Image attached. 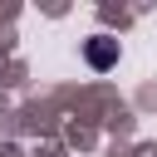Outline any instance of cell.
Listing matches in <instances>:
<instances>
[{"instance_id": "6da1fadb", "label": "cell", "mask_w": 157, "mask_h": 157, "mask_svg": "<svg viewBox=\"0 0 157 157\" xmlns=\"http://www.w3.org/2000/svg\"><path fill=\"white\" fill-rule=\"evenodd\" d=\"M83 59H88L93 69H113V64H118V39H108V34H93V39L83 44Z\"/></svg>"}]
</instances>
